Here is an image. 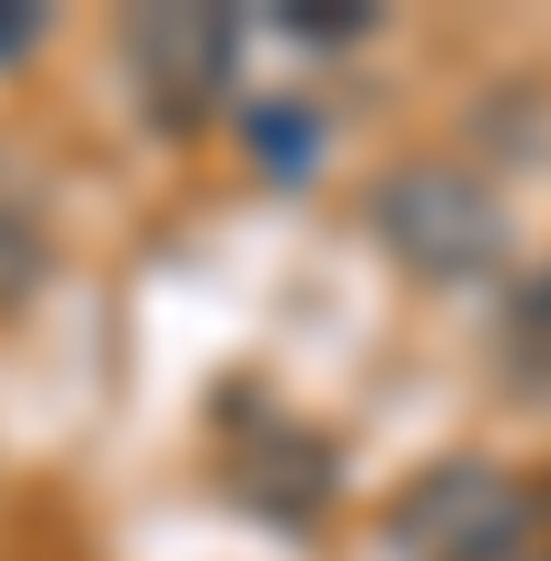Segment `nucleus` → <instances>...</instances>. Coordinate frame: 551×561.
Wrapping results in <instances>:
<instances>
[{
	"mask_svg": "<svg viewBox=\"0 0 551 561\" xmlns=\"http://www.w3.org/2000/svg\"><path fill=\"white\" fill-rule=\"evenodd\" d=\"M401 561H521L531 541V491L502 481L492 461H441L432 481H411L391 502Z\"/></svg>",
	"mask_w": 551,
	"mask_h": 561,
	"instance_id": "1",
	"label": "nucleus"
},
{
	"mask_svg": "<svg viewBox=\"0 0 551 561\" xmlns=\"http://www.w3.org/2000/svg\"><path fill=\"white\" fill-rule=\"evenodd\" d=\"M371 221H381V241L411 261V271H432V280H461V271H481L502 251V201L481 191L471 171H451V161H411V171H391L381 181V201H371Z\"/></svg>",
	"mask_w": 551,
	"mask_h": 561,
	"instance_id": "2",
	"label": "nucleus"
},
{
	"mask_svg": "<svg viewBox=\"0 0 551 561\" xmlns=\"http://www.w3.org/2000/svg\"><path fill=\"white\" fill-rule=\"evenodd\" d=\"M120 50H130V81H141L151 121H200L231 81V21L221 11H130Z\"/></svg>",
	"mask_w": 551,
	"mask_h": 561,
	"instance_id": "3",
	"label": "nucleus"
},
{
	"mask_svg": "<svg viewBox=\"0 0 551 561\" xmlns=\"http://www.w3.org/2000/svg\"><path fill=\"white\" fill-rule=\"evenodd\" d=\"M371 11H321V0H301V11H291V31H311V41H352Z\"/></svg>",
	"mask_w": 551,
	"mask_h": 561,
	"instance_id": "4",
	"label": "nucleus"
}]
</instances>
